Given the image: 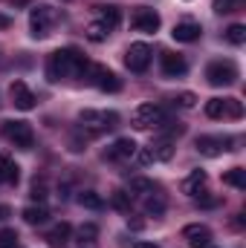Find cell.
Instances as JSON below:
<instances>
[{
  "label": "cell",
  "mask_w": 246,
  "mask_h": 248,
  "mask_svg": "<svg viewBox=\"0 0 246 248\" xmlns=\"http://www.w3.org/2000/svg\"><path fill=\"white\" fill-rule=\"evenodd\" d=\"M87 63L90 61L78 49H58L47 61V78L50 81H61V78H70V75H84Z\"/></svg>",
  "instance_id": "6da1fadb"
},
{
  "label": "cell",
  "mask_w": 246,
  "mask_h": 248,
  "mask_svg": "<svg viewBox=\"0 0 246 248\" xmlns=\"http://www.w3.org/2000/svg\"><path fill=\"white\" fill-rule=\"evenodd\" d=\"M78 122H81V127L90 136H96V133L113 130L119 124V113H113V110H81L78 113Z\"/></svg>",
  "instance_id": "7a4b0ae2"
},
{
  "label": "cell",
  "mask_w": 246,
  "mask_h": 248,
  "mask_svg": "<svg viewBox=\"0 0 246 248\" xmlns=\"http://www.w3.org/2000/svg\"><path fill=\"white\" fill-rule=\"evenodd\" d=\"M133 127L136 130H151V127H162L165 124V110L159 104H139L133 110Z\"/></svg>",
  "instance_id": "3957f363"
},
{
  "label": "cell",
  "mask_w": 246,
  "mask_h": 248,
  "mask_svg": "<svg viewBox=\"0 0 246 248\" xmlns=\"http://www.w3.org/2000/svg\"><path fill=\"white\" fill-rule=\"evenodd\" d=\"M84 78H90V81H93L99 90H105V93H119V90H122V81L116 78V72H110V69L102 66V63H87Z\"/></svg>",
  "instance_id": "277c9868"
},
{
  "label": "cell",
  "mask_w": 246,
  "mask_h": 248,
  "mask_svg": "<svg viewBox=\"0 0 246 248\" xmlns=\"http://www.w3.org/2000/svg\"><path fill=\"white\" fill-rule=\"evenodd\" d=\"M206 78L211 87H229L238 81V66L232 61H211L206 66Z\"/></svg>",
  "instance_id": "5b68a950"
},
{
  "label": "cell",
  "mask_w": 246,
  "mask_h": 248,
  "mask_svg": "<svg viewBox=\"0 0 246 248\" xmlns=\"http://www.w3.org/2000/svg\"><path fill=\"white\" fill-rule=\"evenodd\" d=\"M3 136L20 150H29L35 144V133L26 122H3Z\"/></svg>",
  "instance_id": "8992f818"
},
{
  "label": "cell",
  "mask_w": 246,
  "mask_h": 248,
  "mask_svg": "<svg viewBox=\"0 0 246 248\" xmlns=\"http://www.w3.org/2000/svg\"><path fill=\"white\" fill-rule=\"evenodd\" d=\"M53 23H55V12H53V6H35V9L29 12V29H32V38H47Z\"/></svg>",
  "instance_id": "52a82bcc"
},
{
  "label": "cell",
  "mask_w": 246,
  "mask_h": 248,
  "mask_svg": "<svg viewBox=\"0 0 246 248\" xmlns=\"http://www.w3.org/2000/svg\"><path fill=\"white\" fill-rule=\"evenodd\" d=\"M124 66L130 72H145L151 66V46L148 44H130V49L124 52Z\"/></svg>",
  "instance_id": "ba28073f"
},
{
  "label": "cell",
  "mask_w": 246,
  "mask_h": 248,
  "mask_svg": "<svg viewBox=\"0 0 246 248\" xmlns=\"http://www.w3.org/2000/svg\"><path fill=\"white\" fill-rule=\"evenodd\" d=\"M130 26L136 29V32H157L159 29V15L154 12V9H148V6H139L136 12H133V17H130Z\"/></svg>",
  "instance_id": "9c48e42d"
},
{
  "label": "cell",
  "mask_w": 246,
  "mask_h": 248,
  "mask_svg": "<svg viewBox=\"0 0 246 248\" xmlns=\"http://www.w3.org/2000/svg\"><path fill=\"white\" fill-rule=\"evenodd\" d=\"M194 144L203 156H220L232 147V139H226V136H197Z\"/></svg>",
  "instance_id": "30bf717a"
},
{
  "label": "cell",
  "mask_w": 246,
  "mask_h": 248,
  "mask_svg": "<svg viewBox=\"0 0 246 248\" xmlns=\"http://www.w3.org/2000/svg\"><path fill=\"white\" fill-rule=\"evenodd\" d=\"M159 63H162V75L165 78H180V75H185V69H188L185 58L177 55V52H162L159 55Z\"/></svg>",
  "instance_id": "8fae6325"
},
{
  "label": "cell",
  "mask_w": 246,
  "mask_h": 248,
  "mask_svg": "<svg viewBox=\"0 0 246 248\" xmlns=\"http://www.w3.org/2000/svg\"><path fill=\"white\" fill-rule=\"evenodd\" d=\"M183 237H185V243H188V248H209L211 246V231L206 225H185Z\"/></svg>",
  "instance_id": "7c38bea8"
},
{
  "label": "cell",
  "mask_w": 246,
  "mask_h": 248,
  "mask_svg": "<svg viewBox=\"0 0 246 248\" xmlns=\"http://www.w3.org/2000/svg\"><path fill=\"white\" fill-rule=\"evenodd\" d=\"M9 95H12V104H15L18 110H32V107H35V95H32V90H29L23 81H15V84L9 87Z\"/></svg>",
  "instance_id": "4fadbf2b"
},
{
  "label": "cell",
  "mask_w": 246,
  "mask_h": 248,
  "mask_svg": "<svg viewBox=\"0 0 246 248\" xmlns=\"http://www.w3.org/2000/svg\"><path fill=\"white\" fill-rule=\"evenodd\" d=\"M133 156H136V141H133V139H116V141L105 150V159H110V162L133 159Z\"/></svg>",
  "instance_id": "5bb4252c"
},
{
  "label": "cell",
  "mask_w": 246,
  "mask_h": 248,
  "mask_svg": "<svg viewBox=\"0 0 246 248\" xmlns=\"http://www.w3.org/2000/svg\"><path fill=\"white\" fill-rule=\"evenodd\" d=\"M200 32H203V29H200V23L185 20V23H177V26H174V32H171V35H174V41H180V44H194V41L200 38Z\"/></svg>",
  "instance_id": "9a60e30c"
},
{
  "label": "cell",
  "mask_w": 246,
  "mask_h": 248,
  "mask_svg": "<svg viewBox=\"0 0 246 248\" xmlns=\"http://www.w3.org/2000/svg\"><path fill=\"white\" fill-rule=\"evenodd\" d=\"M70 234H72V225H70V222H58L55 228H50V231H47V237H44V240H47L53 248H61V246H67Z\"/></svg>",
  "instance_id": "2e32d148"
},
{
  "label": "cell",
  "mask_w": 246,
  "mask_h": 248,
  "mask_svg": "<svg viewBox=\"0 0 246 248\" xmlns=\"http://www.w3.org/2000/svg\"><path fill=\"white\" fill-rule=\"evenodd\" d=\"M18 179H20V168L15 165V159L12 156H0V182L18 185Z\"/></svg>",
  "instance_id": "e0dca14e"
},
{
  "label": "cell",
  "mask_w": 246,
  "mask_h": 248,
  "mask_svg": "<svg viewBox=\"0 0 246 248\" xmlns=\"http://www.w3.org/2000/svg\"><path fill=\"white\" fill-rule=\"evenodd\" d=\"M203 187H206V170H191V173L185 176L183 193H188V196H197Z\"/></svg>",
  "instance_id": "ac0fdd59"
},
{
  "label": "cell",
  "mask_w": 246,
  "mask_h": 248,
  "mask_svg": "<svg viewBox=\"0 0 246 248\" xmlns=\"http://www.w3.org/2000/svg\"><path fill=\"white\" fill-rule=\"evenodd\" d=\"M99 9V20L107 26V29H116L122 23V9L119 6H96Z\"/></svg>",
  "instance_id": "d6986e66"
},
{
  "label": "cell",
  "mask_w": 246,
  "mask_h": 248,
  "mask_svg": "<svg viewBox=\"0 0 246 248\" xmlns=\"http://www.w3.org/2000/svg\"><path fill=\"white\" fill-rule=\"evenodd\" d=\"M154 190H157V185L151 179H145V176H133L130 185H127V193L130 196H151Z\"/></svg>",
  "instance_id": "ffe728a7"
},
{
  "label": "cell",
  "mask_w": 246,
  "mask_h": 248,
  "mask_svg": "<svg viewBox=\"0 0 246 248\" xmlns=\"http://www.w3.org/2000/svg\"><path fill=\"white\" fill-rule=\"evenodd\" d=\"M47 219H50V211L41 208V205H29V208L23 211V222H26V225H44Z\"/></svg>",
  "instance_id": "44dd1931"
},
{
  "label": "cell",
  "mask_w": 246,
  "mask_h": 248,
  "mask_svg": "<svg viewBox=\"0 0 246 248\" xmlns=\"http://www.w3.org/2000/svg\"><path fill=\"white\" fill-rule=\"evenodd\" d=\"M151 153H154V162H168L174 156V141L171 139H162V141L151 144Z\"/></svg>",
  "instance_id": "7402d4cb"
},
{
  "label": "cell",
  "mask_w": 246,
  "mask_h": 248,
  "mask_svg": "<svg viewBox=\"0 0 246 248\" xmlns=\"http://www.w3.org/2000/svg\"><path fill=\"white\" fill-rule=\"evenodd\" d=\"M107 35H110V29H107L102 20H93V23L87 26V38H90L93 44H102V41H107Z\"/></svg>",
  "instance_id": "603a6c76"
},
{
  "label": "cell",
  "mask_w": 246,
  "mask_h": 248,
  "mask_svg": "<svg viewBox=\"0 0 246 248\" xmlns=\"http://www.w3.org/2000/svg\"><path fill=\"white\" fill-rule=\"evenodd\" d=\"M223 182L232 187H246V170L244 168H232V170H226L223 173Z\"/></svg>",
  "instance_id": "cb8c5ba5"
},
{
  "label": "cell",
  "mask_w": 246,
  "mask_h": 248,
  "mask_svg": "<svg viewBox=\"0 0 246 248\" xmlns=\"http://www.w3.org/2000/svg\"><path fill=\"white\" fill-rule=\"evenodd\" d=\"M78 202H81L84 208H90V211H102V208H105V199H102L99 193H93V190H84V193L78 196Z\"/></svg>",
  "instance_id": "d4e9b609"
},
{
  "label": "cell",
  "mask_w": 246,
  "mask_h": 248,
  "mask_svg": "<svg viewBox=\"0 0 246 248\" xmlns=\"http://www.w3.org/2000/svg\"><path fill=\"white\" fill-rule=\"evenodd\" d=\"M226 41L235 44V46H241V44L246 41V26L244 23H232V26L226 29Z\"/></svg>",
  "instance_id": "484cf974"
},
{
  "label": "cell",
  "mask_w": 246,
  "mask_h": 248,
  "mask_svg": "<svg viewBox=\"0 0 246 248\" xmlns=\"http://www.w3.org/2000/svg\"><path fill=\"white\" fill-rule=\"evenodd\" d=\"M96 237H99V228H96L93 222H87V225L78 228V243H81V246H93Z\"/></svg>",
  "instance_id": "4316f807"
},
{
  "label": "cell",
  "mask_w": 246,
  "mask_h": 248,
  "mask_svg": "<svg viewBox=\"0 0 246 248\" xmlns=\"http://www.w3.org/2000/svg\"><path fill=\"white\" fill-rule=\"evenodd\" d=\"M110 205H113L116 211L127 214V211H130V193H127V190H113V196H110Z\"/></svg>",
  "instance_id": "83f0119b"
},
{
  "label": "cell",
  "mask_w": 246,
  "mask_h": 248,
  "mask_svg": "<svg viewBox=\"0 0 246 248\" xmlns=\"http://www.w3.org/2000/svg\"><path fill=\"white\" fill-rule=\"evenodd\" d=\"M223 116L241 119V116H244V104H241L238 98H223Z\"/></svg>",
  "instance_id": "f1b7e54d"
},
{
  "label": "cell",
  "mask_w": 246,
  "mask_h": 248,
  "mask_svg": "<svg viewBox=\"0 0 246 248\" xmlns=\"http://www.w3.org/2000/svg\"><path fill=\"white\" fill-rule=\"evenodd\" d=\"M206 116L209 119H223V98H209L206 101Z\"/></svg>",
  "instance_id": "f546056e"
},
{
  "label": "cell",
  "mask_w": 246,
  "mask_h": 248,
  "mask_svg": "<svg viewBox=\"0 0 246 248\" xmlns=\"http://www.w3.org/2000/svg\"><path fill=\"white\" fill-rule=\"evenodd\" d=\"M145 211H148V214H154V217L165 214V199H162V196H148V202H145Z\"/></svg>",
  "instance_id": "4dcf8cb0"
},
{
  "label": "cell",
  "mask_w": 246,
  "mask_h": 248,
  "mask_svg": "<svg viewBox=\"0 0 246 248\" xmlns=\"http://www.w3.org/2000/svg\"><path fill=\"white\" fill-rule=\"evenodd\" d=\"M217 15H229V12H238L241 9V0H214V6H211Z\"/></svg>",
  "instance_id": "1f68e13d"
},
{
  "label": "cell",
  "mask_w": 246,
  "mask_h": 248,
  "mask_svg": "<svg viewBox=\"0 0 246 248\" xmlns=\"http://www.w3.org/2000/svg\"><path fill=\"white\" fill-rule=\"evenodd\" d=\"M0 248H18V234L12 228H3L0 231Z\"/></svg>",
  "instance_id": "d6a6232c"
},
{
  "label": "cell",
  "mask_w": 246,
  "mask_h": 248,
  "mask_svg": "<svg viewBox=\"0 0 246 248\" xmlns=\"http://www.w3.org/2000/svg\"><path fill=\"white\" fill-rule=\"evenodd\" d=\"M194 101H197L194 93H180V95H177V104H180V107H194Z\"/></svg>",
  "instance_id": "836d02e7"
},
{
  "label": "cell",
  "mask_w": 246,
  "mask_h": 248,
  "mask_svg": "<svg viewBox=\"0 0 246 248\" xmlns=\"http://www.w3.org/2000/svg\"><path fill=\"white\" fill-rule=\"evenodd\" d=\"M136 162H139V165H151V162H154V153H151V147H145V150H136Z\"/></svg>",
  "instance_id": "e575fe53"
},
{
  "label": "cell",
  "mask_w": 246,
  "mask_h": 248,
  "mask_svg": "<svg viewBox=\"0 0 246 248\" xmlns=\"http://www.w3.org/2000/svg\"><path fill=\"white\" fill-rule=\"evenodd\" d=\"M44 196H47V193H44V185L35 182V185H32V199H44Z\"/></svg>",
  "instance_id": "d590c367"
},
{
  "label": "cell",
  "mask_w": 246,
  "mask_h": 248,
  "mask_svg": "<svg viewBox=\"0 0 246 248\" xmlns=\"http://www.w3.org/2000/svg\"><path fill=\"white\" fill-rule=\"evenodd\" d=\"M200 205H203V208H214V205H217V199H200Z\"/></svg>",
  "instance_id": "8d00e7d4"
},
{
  "label": "cell",
  "mask_w": 246,
  "mask_h": 248,
  "mask_svg": "<svg viewBox=\"0 0 246 248\" xmlns=\"http://www.w3.org/2000/svg\"><path fill=\"white\" fill-rule=\"evenodd\" d=\"M6 26H12V17H6V15H0V29H6Z\"/></svg>",
  "instance_id": "74e56055"
},
{
  "label": "cell",
  "mask_w": 246,
  "mask_h": 248,
  "mask_svg": "<svg viewBox=\"0 0 246 248\" xmlns=\"http://www.w3.org/2000/svg\"><path fill=\"white\" fill-rule=\"evenodd\" d=\"M133 248H159V246H154V243H136Z\"/></svg>",
  "instance_id": "f35d334b"
},
{
  "label": "cell",
  "mask_w": 246,
  "mask_h": 248,
  "mask_svg": "<svg viewBox=\"0 0 246 248\" xmlns=\"http://www.w3.org/2000/svg\"><path fill=\"white\" fill-rule=\"evenodd\" d=\"M6 217H9V208H6V205H0V219H6Z\"/></svg>",
  "instance_id": "ab89813d"
},
{
  "label": "cell",
  "mask_w": 246,
  "mask_h": 248,
  "mask_svg": "<svg viewBox=\"0 0 246 248\" xmlns=\"http://www.w3.org/2000/svg\"><path fill=\"white\" fill-rule=\"evenodd\" d=\"M209 248H211V246H209Z\"/></svg>",
  "instance_id": "60d3db41"
}]
</instances>
